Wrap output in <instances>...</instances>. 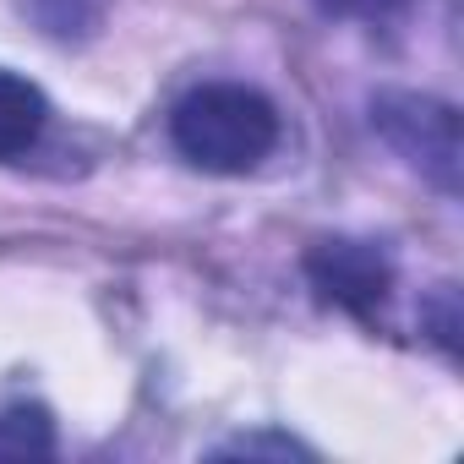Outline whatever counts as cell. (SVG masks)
<instances>
[{
  "label": "cell",
  "instance_id": "cell-1",
  "mask_svg": "<svg viewBox=\"0 0 464 464\" xmlns=\"http://www.w3.org/2000/svg\"><path fill=\"white\" fill-rule=\"evenodd\" d=\"M169 142L202 175H252L279 148V110L246 82H202L175 99Z\"/></svg>",
  "mask_w": 464,
  "mask_h": 464
},
{
  "label": "cell",
  "instance_id": "cell-2",
  "mask_svg": "<svg viewBox=\"0 0 464 464\" xmlns=\"http://www.w3.org/2000/svg\"><path fill=\"white\" fill-rule=\"evenodd\" d=\"M372 126L382 131V142L410 164L420 169L437 191H459V169H464V148H459V110L448 99H431V93H404V88H388L372 99Z\"/></svg>",
  "mask_w": 464,
  "mask_h": 464
},
{
  "label": "cell",
  "instance_id": "cell-3",
  "mask_svg": "<svg viewBox=\"0 0 464 464\" xmlns=\"http://www.w3.org/2000/svg\"><path fill=\"white\" fill-rule=\"evenodd\" d=\"M306 279L323 301L355 312V317H377L388 301V257L366 241H317L306 252Z\"/></svg>",
  "mask_w": 464,
  "mask_h": 464
},
{
  "label": "cell",
  "instance_id": "cell-4",
  "mask_svg": "<svg viewBox=\"0 0 464 464\" xmlns=\"http://www.w3.org/2000/svg\"><path fill=\"white\" fill-rule=\"evenodd\" d=\"M50 126V99L39 82H28L23 72L0 66V164L23 159Z\"/></svg>",
  "mask_w": 464,
  "mask_h": 464
},
{
  "label": "cell",
  "instance_id": "cell-5",
  "mask_svg": "<svg viewBox=\"0 0 464 464\" xmlns=\"http://www.w3.org/2000/svg\"><path fill=\"white\" fill-rule=\"evenodd\" d=\"M50 420L44 410H6L0 415V459H28V453H50Z\"/></svg>",
  "mask_w": 464,
  "mask_h": 464
},
{
  "label": "cell",
  "instance_id": "cell-6",
  "mask_svg": "<svg viewBox=\"0 0 464 464\" xmlns=\"http://www.w3.org/2000/svg\"><path fill=\"white\" fill-rule=\"evenodd\" d=\"M317 6L328 17H344V23H388V17H399L410 6V0H317Z\"/></svg>",
  "mask_w": 464,
  "mask_h": 464
}]
</instances>
